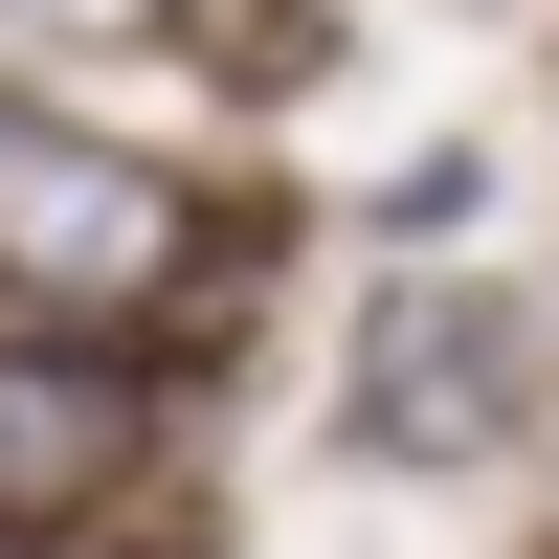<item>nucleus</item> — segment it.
I'll return each mask as SVG.
<instances>
[{"label":"nucleus","instance_id":"nucleus-1","mask_svg":"<svg viewBox=\"0 0 559 559\" xmlns=\"http://www.w3.org/2000/svg\"><path fill=\"white\" fill-rule=\"evenodd\" d=\"M157 492V381L90 336H0V559H112Z\"/></svg>","mask_w":559,"mask_h":559},{"label":"nucleus","instance_id":"nucleus-2","mask_svg":"<svg viewBox=\"0 0 559 559\" xmlns=\"http://www.w3.org/2000/svg\"><path fill=\"white\" fill-rule=\"evenodd\" d=\"M515 292L492 269H403L381 313H358V448L381 471H471V448H515Z\"/></svg>","mask_w":559,"mask_h":559}]
</instances>
